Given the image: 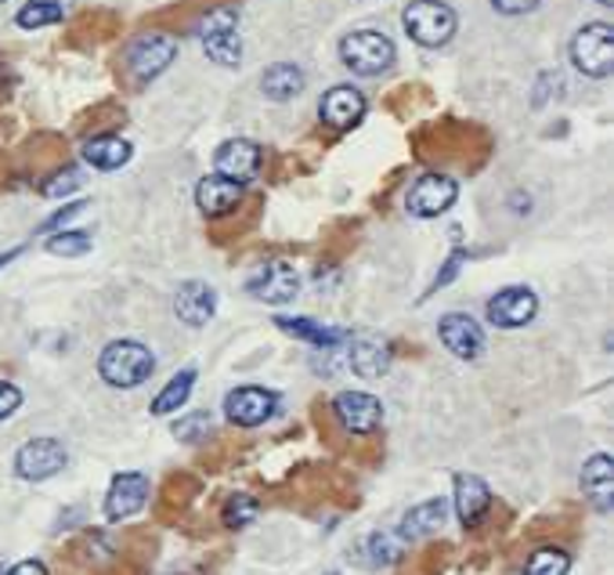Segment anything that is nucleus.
I'll return each mask as SVG.
<instances>
[{
    "label": "nucleus",
    "mask_w": 614,
    "mask_h": 575,
    "mask_svg": "<svg viewBox=\"0 0 614 575\" xmlns=\"http://www.w3.org/2000/svg\"><path fill=\"white\" fill-rule=\"evenodd\" d=\"M156 358L145 344L138 341H112L106 344V352L98 355V377L109 383V388H138L152 377Z\"/></svg>",
    "instance_id": "f257e3e1"
},
{
    "label": "nucleus",
    "mask_w": 614,
    "mask_h": 575,
    "mask_svg": "<svg viewBox=\"0 0 614 575\" xmlns=\"http://www.w3.org/2000/svg\"><path fill=\"white\" fill-rule=\"evenodd\" d=\"M402 26L419 48H445L456 37L459 19L445 0H413L402 15Z\"/></svg>",
    "instance_id": "f03ea898"
},
{
    "label": "nucleus",
    "mask_w": 614,
    "mask_h": 575,
    "mask_svg": "<svg viewBox=\"0 0 614 575\" xmlns=\"http://www.w3.org/2000/svg\"><path fill=\"white\" fill-rule=\"evenodd\" d=\"M340 59L355 76H380L394 65V44L377 29H355L340 40Z\"/></svg>",
    "instance_id": "7ed1b4c3"
},
{
    "label": "nucleus",
    "mask_w": 614,
    "mask_h": 575,
    "mask_svg": "<svg viewBox=\"0 0 614 575\" xmlns=\"http://www.w3.org/2000/svg\"><path fill=\"white\" fill-rule=\"evenodd\" d=\"M572 65L582 76L604 81L614 70V29L607 22H589L572 37Z\"/></svg>",
    "instance_id": "20e7f679"
},
{
    "label": "nucleus",
    "mask_w": 614,
    "mask_h": 575,
    "mask_svg": "<svg viewBox=\"0 0 614 575\" xmlns=\"http://www.w3.org/2000/svg\"><path fill=\"white\" fill-rule=\"evenodd\" d=\"M235 26H238V19L229 8L210 11V15L199 22V37H202V51H207V59L218 62V65H229V70L243 62V40H238Z\"/></svg>",
    "instance_id": "39448f33"
},
{
    "label": "nucleus",
    "mask_w": 614,
    "mask_h": 575,
    "mask_svg": "<svg viewBox=\"0 0 614 575\" xmlns=\"http://www.w3.org/2000/svg\"><path fill=\"white\" fill-rule=\"evenodd\" d=\"M70 464V453L59 438H33L15 453V475L22 481H48Z\"/></svg>",
    "instance_id": "423d86ee"
},
{
    "label": "nucleus",
    "mask_w": 614,
    "mask_h": 575,
    "mask_svg": "<svg viewBox=\"0 0 614 575\" xmlns=\"http://www.w3.org/2000/svg\"><path fill=\"white\" fill-rule=\"evenodd\" d=\"M246 290L265 304H290L300 293V272L286 261H268L246 279Z\"/></svg>",
    "instance_id": "0eeeda50"
},
{
    "label": "nucleus",
    "mask_w": 614,
    "mask_h": 575,
    "mask_svg": "<svg viewBox=\"0 0 614 575\" xmlns=\"http://www.w3.org/2000/svg\"><path fill=\"white\" fill-rule=\"evenodd\" d=\"M484 311L488 322L499 326V330H520V326H528L539 315V297L528 286H506L488 301Z\"/></svg>",
    "instance_id": "6e6552de"
},
{
    "label": "nucleus",
    "mask_w": 614,
    "mask_h": 575,
    "mask_svg": "<svg viewBox=\"0 0 614 575\" xmlns=\"http://www.w3.org/2000/svg\"><path fill=\"white\" fill-rule=\"evenodd\" d=\"M177 59V44L167 33H145L127 48V70L138 81H156L170 62Z\"/></svg>",
    "instance_id": "1a4fd4ad"
},
{
    "label": "nucleus",
    "mask_w": 614,
    "mask_h": 575,
    "mask_svg": "<svg viewBox=\"0 0 614 575\" xmlns=\"http://www.w3.org/2000/svg\"><path fill=\"white\" fill-rule=\"evenodd\" d=\"M279 409V394L268 388H257V383H246V388L229 391L224 399V413L235 427H260L271 420V413Z\"/></svg>",
    "instance_id": "9d476101"
},
{
    "label": "nucleus",
    "mask_w": 614,
    "mask_h": 575,
    "mask_svg": "<svg viewBox=\"0 0 614 575\" xmlns=\"http://www.w3.org/2000/svg\"><path fill=\"white\" fill-rule=\"evenodd\" d=\"M459 196V185L445 174H423L419 182L408 188L405 207L413 218H441Z\"/></svg>",
    "instance_id": "9b49d317"
},
{
    "label": "nucleus",
    "mask_w": 614,
    "mask_h": 575,
    "mask_svg": "<svg viewBox=\"0 0 614 575\" xmlns=\"http://www.w3.org/2000/svg\"><path fill=\"white\" fill-rule=\"evenodd\" d=\"M333 413L351 435H372L383 424L380 399L377 394H366V391H340L333 399Z\"/></svg>",
    "instance_id": "f8f14e48"
},
{
    "label": "nucleus",
    "mask_w": 614,
    "mask_h": 575,
    "mask_svg": "<svg viewBox=\"0 0 614 575\" xmlns=\"http://www.w3.org/2000/svg\"><path fill=\"white\" fill-rule=\"evenodd\" d=\"M145 503H149V478L142 470H123V475L112 478L106 492V517L109 522H127Z\"/></svg>",
    "instance_id": "ddd939ff"
},
{
    "label": "nucleus",
    "mask_w": 614,
    "mask_h": 575,
    "mask_svg": "<svg viewBox=\"0 0 614 575\" xmlns=\"http://www.w3.org/2000/svg\"><path fill=\"white\" fill-rule=\"evenodd\" d=\"M438 337H441V344H445L452 355L463 358V363H474V358L484 352V330L470 319V315H463V311L441 315Z\"/></svg>",
    "instance_id": "4468645a"
},
{
    "label": "nucleus",
    "mask_w": 614,
    "mask_h": 575,
    "mask_svg": "<svg viewBox=\"0 0 614 575\" xmlns=\"http://www.w3.org/2000/svg\"><path fill=\"white\" fill-rule=\"evenodd\" d=\"M318 117H322V123H329L333 131H351L355 123H361V117H366V95L351 84L329 87L322 95V106H318Z\"/></svg>",
    "instance_id": "2eb2a0df"
},
{
    "label": "nucleus",
    "mask_w": 614,
    "mask_h": 575,
    "mask_svg": "<svg viewBox=\"0 0 614 575\" xmlns=\"http://www.w3.org/2000/svg\"><path fill=\"white\" fill-rule=\"evenodd\" d=\"M174 315L185 326H207L213 315H218V290L199 283V279H188V283H181L174 293Z\"/></svg>",
    "instance_id": "dca6fc26"
},
{
    "label": "nucleus",
    "mask_w": 614,
    "mask_h": 575,
    "mask_svg": "<svg viewBox=\"0 0 614 575\" xmlns=\"http://www.w3.org/2000/svg\"><path fill=\"white\" fill-rule=\"evenodd\" d=\"M213 167L224 178H235V182H246L260 171V145L249 138H232L224 142L218 152H213Z\"/></svg>",
    "instance_id": "f3484780"
},
{
    "label": "nucleus",
    "mask_w": 614,
    "mask_h": 575,
    "mask_svg": "<svg viewBox=\"0 0 614 575\" xmlns=\"http://www.w3.org/2000/svg\"><path fill=\"white\" fill-rule=\"evenodd\" d=\"M243 199V182H235V178H224V174H207L202 182L196 185V207L202 213H210V218H221V213L235 210V203Z\"/></svg>",
    "instance_id": "a211bd4d"
},
{
    "label": "nucleus",
    "mask_w": 614,
    "mask_h": 575,
    "mask_svg": "<svg viewBox=\"0 0 614 575\" xmlns=\"http://www.w3.org/2000/svg\"><path fill=\"white\" fill-rule=\"evenodd\" d=\"M456 511L463 528H477L492 511V489L477 475H456Z\"/></svg>",
    "instance_id": "6ab92c4d"
},
{
    "label": "nucleus",
    "mask_w": 614,
    "mask_h": 575,
    "mask_svg": "<svg viewBox=\"0 0 614 575\" xmlns=\"http://www.w3.org/2000/svg\"><path fill=\"white\" fill-rule=\"evenodd\" d=\"M582 492H586V500L593 503L600 514L611 511V503H614V460L607 453H597V456L586 460Z\"/></svg>",
    "instance_id": "aec40b11"
},
{
    "label": "nucleus",
    "mask_w": 614,
    "mask_h": 575,
    "mask_svg": "<svg viewBox=\"0 0 614 575\" xmlns=\"http://www.w3.org/2000/svg\"><path fill=\"white\" fill-rule=\"evenodd\" d=\"M445 517H449V500H423V503H416L413 511L402 517L397 536H402L405 543H413V539H427V536H434L441 525H445Z\"/></svg>",
    "instance_id": "412c9836"
},
{
    "label": "nucleus",
    "mask_w": 614,
    "mask_h": 575,
    "mask_svg": "<svg viewBox=\"0 0 614 575\" xmlns=\"http://www.w3.org/2000/svg\"><path fill=\"white\" fill-rule=\"evenodd\" d=\"M307 76L300 65L293 62H275L271 70H265V76H260V91H265V98L271 101H290L297 98L304 91Z\"/></svg>",
    "instance_id": "4be33fe9"
},
{
    "label": "nucleus",
    "mask_w": 614,
    "mask_h": 575,
    "mask_svg": "<svg viewBox=\"0 0 614 575\" xmlns=\"http://www.w3.org/2000/svg\"><path fill=\"white\" fill-rule=\"evenodd\" d=\"M347 366L355 369L361 380H380L391 369V347L380 341H355L347 352Z\"/></svg>",
    "instance_id": "5701e85b"
},
{
    "label": "nucleus",
    "mask_w": 614,
    "mask_h": 575,
    "mask_svg": "<svg viewBox=\"0 0 614 575\" xmlns=\"http://www.w3.org/2000/svg\"><path fill=\"white\" fill-rule=\"evenodd\" d=\"M84 160L98 171H120L131 160V142L116 138V134H98L84 145Z\"/></svg>",
    "instance_id": "b1692460"
},
{
    "label": "nucleus",
    "mask_w": 614,
    "mask_h": 575,
    "mask_svg": "<svg viewBox=\"0 0 614 575\" xmlns=\"http://www.w3.org/2000/svg\"><path fill=\"white\" fill-rule=\"evenodd\" d=\"M275 326H282L290 337H300V341L307 344H315V347H336V344H344L347 341V333L344 330H336V326H318L311 319H275Z\"/></svg>",
    "instance_id": "393cba45"
},
{
    "label": "nucleus",
    "mask_w": 614,
    "mask_h": 575,
    "mask_svg": "<svg viewBox=\"0 0 614 575\" xmlns=\"http://www.w3.org/2000/svg\"><path fill=\"white\" fill-rule=\"evenodd\" d=\"M192 388H196V369H181V374H177V377H170V380H167V388L152 399V413H156V416H170V413H177L181 405L188 402Z\"/></svg>",
    "instance_id": "a878e982"
},
{
    "label": "nucleus",
    "mask_w": 614,
    "mask_h": 575,
    "mask_svg": "<svg viewBox=\"0 0 614 575\" xmlns=\"http://www.w3.org/2000/svg\"><path fill=\"white\" fill-rule=\"evenodd\" d=\"M572 572V558L561 547H542L528 558L525 575H567Z\"/></svg>",
    "instance_id": "bb28decb"
},
{
    "label": "nucleus",
    "mask_w": 614,
    "mask_h": 575,
    "mask_svg": "<svg viewBox=\"0 0 614 575\" xmlns=\"http://www.w3.org/2000/svg\"><path fill=\"white\" fill-rule=\"evenodd\" d=\"M402 550H405V539L397 533H372L366 539L369 565H394V561L402 558Z\"/></svg>",
    "instance_id": "cd10ccee"
},
{
    "label": "nucleus",
    "mask_w": 614,
    "mask_h": 575,
    "mask_svg": "<svg viewBox=\"0 0 614 575\" xmlns=\"http://www.w3.org/2000/svg\"><path fill=\"white\" fill-rule=\"evenodd\" d=\"M62 19V4L59 0H29L26 8L19 11L15 22L22 29H40V26H51V22Z\"/></svg>",
    "instance_id": "c85d7f7f"
},
{
    "label": "nucleus",
    "mask_w": 614,
    "mask_h": 575,
    "mask_svg": "<svg viewBox=\"0 0 614 575\" xmlns=\"http://www.w3.org/2000/svg\"><path fill=\"white\" fill-rule=\"evenodd\" d=\"M257 514H260V503L254 500V496H246V492H235L229 496V503H224V525L229 528H246L249 522H257Z\"/></svg>",
    "instance_id": "c756f323"
},
{
    "label": "nucleus",
    "mask_w": 614,
    "mask_h": 575,
    "mask_svg": "<svg viewBox=\"0 0 614 575\" xmlns=\"http://www.w3.org/2000/svg\"><path fill=\"white\" fill-rule=\"evenodd\" d=\"M90 250L87 232H54L48 240V254L54 257H84Z\"/></svg>",
    "instance_id": "7c9ffc66"
},
{
    "label": "nucleus",
    "mask_w": 614,
    "mask_h": 575,
    "mask_svg": "<svg viewBox=\"0 0 614 575\" xmlns=\"http://www.w3.org/2000/svg\"><path fill=\"white\" fill-rule=\"evenodd\" d=\"M174 435L181 438V442H202V438L210 435V416H207V413H192V416H185V420L174 424Z\"/></svg>",
    "instance_id": "2f4dec72"
},
{
    "label": "nucleus",
    "mask_w": 614,
    "mask_h": 575,
    "mask_svg": "<svg viewBox=\"0 0 614 575\" xmlns=\"http://www.w3.org/2000/svg\"><path fill=\"white\" fill-rule=\"evenodd\" d=\"M73 188H79V174L73 171V167H65L62 174H54L48 185H44V196L59 199V196H70Z\"/></svg>",
    "instance_id": "473e14b6"
},
{
    "label": "nucleus",
    "mask_w": 614,
    "mask_h": 575,
    "mask_svg": "<svg viewBox=\"0 0 614 575\" xmlns=\"http://www.w3.org/2000/svg\"><path fill=\"white\" fill-rule=\"evenodd\" d=\"M22 405V391L15 388V383L0 380V420H8L11 413H15Z\"/></svg>",
    "instance_id": "72a5a7b5"
},
{
    "label": "nucleus",
    "mask_w": 614,
    "mask_h": 575,
    "mask_svg": "<svg viewBox=\"0 0 614 575\" xmlns=\"http://www.w3.org/2000/svg\"><path fill=\"white\" fill-rule=\"evenodd\" d=\"M492 8L499 15H528V11L539 8V0H492Z\"/></svg>",
    "instance_id": "f704fd0d"
},
{
    "label": "nucleus",
    "mask_w": 614,
    "mask_h": 575,
    "mask_svg": "<svg viewBox=\"0 0 614 575\" xmlns=\"http://www.w3.org/2000/svg\"><path fill=\"white\" fill-rule=\"evenodd\" d=\"M84 207H87V203H70V207H62L59 213H54V218H48V221H44V232L59 229V224H62V221H70V218H76V213H79V210H84Z\"/></svg>",
    "instance_id": "c9c22d12"
},
{
    "label": "nucleus",
    "mask_w": 614,
    "mask_h": 575,
    "mask_svg": "<svg viewBox=\"0 0 614 575\" xmlns=\"http://www.w3.org/2000/svg\"><path fill=\"white\" fill-rule=\"evenodd\" d=\"M459 265H463V254H452L449 257V265H445V276H438V283H434V290L438 286H445L449 279H456V272H459Z\"/></svg>",
    "instance_id": "e433bc0d"
},
{
    "label": "nucleus",
    "mask_w": 614,
    "mask_h": 575,
    "mask_svg": "<svg viewBox=\"0 0 614 575\" xmlns=\"http://www.w3.org/2000/svg\"><path fill=\"white\" fill-rule=\"evenodd\" d=\"M8 575H48V568H44L40 561H19Z\"/></svg>",
    "instance_id": "4c0bfd02"
},
{
    "label": "nucleus",
    "mask_w": 614,
    "mask_h": 575,
    "mask_svg": "<svg viewBox=\"0 0 614 575\" xmlns=\"http://www.w3.org/2000/svg\"><path fill=\"white\" fill-rule=\"evenodd\" d=\"M8 81H11V73L4 70V65H0V84H8Z\"/></svg>",
    "instance_id": "58836bf2"
},
{
    "label": "nucleus",
    "mask_w": 614,
    "mask_h": 575,
    "mask_svg": "<svg viewBox=\"0 0 614 575\" xmlns=\"http://www.w3.org/2000/svg\"><path fill=\"white\" fill-rule=\"evenodd\" d=\"M600 4H611V0H600Z\"/></svg>",
    "instance_id": "ea45409f"
},
{
    "label": "nucleus",
    "mask_w": 614,
    "mask_h": 575,
    "mask_svg": "<svg viewBox=\"0 0 614 575\" xmlns=\"http://www.w3.org/2000/svg\"><path fill=\"white\" fill-rule=\"evenodd\" d=\"M326 575H340V572H326Z\"/></svg>",
    "instance_id": "a19ab883"
},
{
    "label": "nucleus",
    "mask_w": 614,
    "mask_h": 575,
    "mask_svg": "<svg viewBox=\"0 0 614 575\" xmlns=\"http://www.w3.org/2000/svg\"><path fill=\"white\" fill-rule=\"evenodd\" d=\"M0 4H4V0H0Z\"/></svg>",
    "instance_id": "79ce46f5"
}]
</instances>
